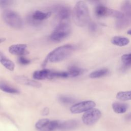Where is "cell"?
<instances>
[{
    "label": "cell",
    "mask_w": 131,
    "mask_h": 131,
    "mask_svg": "<svg viewBox=\"0 0 131 131\" xmlns=\"http://www.w3.org/2000/svg\"><path fill=\"white\" fill-rule=\"evenodd\" d=\"M75 49V46L71 44L58 47L48 54L42 64L43 65H46L48 61L51 62L61 61L70 56Z\"/></svg>",
    "instance_id": "obj_1"
},
{
    "label": "cell",
    "mask_w": 131,
    "mask_h": 131,
    "mask_svg": "<svg viewBox=\"0 0 131 131\" xmlns=\"http://www.w3.org/2000/svg\"><path fill=\"white\" fill-rule=\"evenodd\" d=\"M72 15L75 24L79 27H84L90 21L88 6L83 1H78L76 3Z\"/></svg>",
    "instance_id": "obj_2"
},
{
    "label": "cell",
    "mask_w": 131,
    "mask_h": 131,
    "mask_svg": "<svg viewBox=\"0 0 131 131\" xmlns=\"http://www.w3.org/2000/svg\"><path fill=\"white\" fill-rule=\"evenodd\" d=\"M71 31L69 21H59L51 33L50 38L54 41H60L68 37Z\"/></svg>",
    "instance_id": "obj_3"
},
{
    "label": "cell",
    "mask_w": 131,
    "mask_h": 131,
    "mask_svg": "<svg viewBox=\"0 0 131 131\" xmlns=\"http://www.w3.org/2000/svg\"><path fill=\"white\" fill-rule=\"evenodd\" d=\"M4 21L9 26L16 29H19L23 26V20L20 16L15 11L5 10L2 14Z\"/></svg>",
    "instance_id": "obj_4"
},
{
    "label": "cell",
    "mask_w": 131,
    "mask_h": 131,
    "mask_svg": "<svg viewBox=\"0 0 131 131\" xmlns=\"http://www.w3.org/2000/svg\"><path fill=\"white\" fill-rule=\"evenodd\" d=\"M95 13L98 17H112L119 19L123 17V14L122 12L107 8L101 4H98L96 6Z\"/></svg>",
    "instance_id": "obj_5"
},
{
    "label": "cell",
    "mask_w": 131,
    "mask_h": 131,
    "mask_svg": "<svg viewBox=\"0 0 131 131\" xmlns=\"http://www.w3.org/2000/svg\"><path fill=\"white\" fill-rule=\"evenodd\" d=\"M101 116L100 111L97 108H93L85 112L82 117L83 122L87 125H92L97 122Z\"/></svg>",
    "instance_id": "obj_6"
},
{
    "label": "cell",
    "mask_w": 131,
    "mask_h": 131,
    "mask_svg": "<svg viewBox=\"0 0 131 131\" xmlns=\"http://www.w3.org/2000/svg\"><path fill=\"white\" fill-rule=\"evenodd\" d=\"M52 10L59 21H69L71 15V10L67 6L61 5L55 6L53 8Z\"/></svg>",
    "instance_id": "obj_7"
},
{
    "label": "cell",
    "mask_w": 131,
    "mask_h": 131,
    "mask_svg": "<svg viewBox=\"0 0 131 131\" xmlns=\"http://www.w3.org/2000/svg\"><path fill=\"white\" fill-rule=\"evenodd\" d=\"M96 106V103L92 100H86L76 103L70 108V111L73 114H79L85 112Z\"/></svg>",
    "instance_id": "obj_8"
},
{
    "label": "cell",
    "mask_w": 131,
    "mask_h": 131,
    "mask_svg": "<svg viewBox=\"0 0 131 131\" xmlns=\"http://www.w3.org/2000/svg\"><path fill=\"white\" fill-rule=\"evenodd\" d=\"M51 14V12H44L39 10L35 11L30 15L28 16V21L31 25L35 26L39 25L42 21L49 18Z\"/></svg>",
    "instance_id": "obj_9"
},
{
    "label": "cell",
    "mask_w": 131,
    "mask_h": 131,
    "mask_svg": "<svg viewBox=\"0 0 131 131\" xmlns=\"http://www.w3.org/2000/svg\"><path fill=\"white\" fill-rule=\"evenodd\" d=\"M27 46L26 44H15L9 47V52L11 54L23 56L29 54V51L27 50Z\"/></svg>",
    "instance_id": "obj_10"
},
{
    "label": "cell",
    "mask_w": 131,
    "mask_h": 131,
    "mask_svg": "<svg viewBox=\"0 0 131 131\" xmlns=\"http://www.w3.org/2000/svg\"><path fill=\"white\" fill-rule=\"evenodd\" d=\"M14 79L18 83L21 84L33 86L34 88H39L41 86V84L40 82L29 79L24 76H15L14 77Z\"/></svg>",
    "instance_id": "obj_11"
},
{
    "label": "cell",
    "mask_w": 131,
    "mask_h": 131,
    "mask_svg": "<svg viewBox=\"0 0 131 131\" xmlns=\"http://www.w3.org/2000/svg\"><path fill=\"white\" fill-rule=\"evenodd\" d=\"M121 9L123 17L131 21V1H123L121 5Z\"/></svg>",
    "instance_id": "obj_12"
},
{
    "label": "cell",
    "mask_w": 131,
    "mask_h": 131,
    "mask_svg": "<svg viewBox=\"0 0 131 131\" xmlns=\"http://www.w3.org/2000/svg\"><path fill=\"white\" fill-rule=\"evenodd\" d=\"M0 62L6 69L9 71H13L15 68L14 63L9 58H8L0 51Z\"/></svg>",
    "instance_id": "obj_13"
},
{
    "label": "cell",
    "mask_w": 131,
    "mask_h": 131,
    "mask_svg": "<svg viewBox=\"0 0 131 131\" xmlns=\"http://www.w3.org/2000/svg\"><path fill=\"white\" fill-rule=\"evenodd\" d=\"M111 42L114 45L119 47H124L127 45L129 42V39L123 36H115L111 39Z\"/></svg>",
    "instance_id": "obj_14"
},
{
    "label": "cell",
    "mask_w": 131,
    "mask_h": 131,
    "mask_svg": "<svg viewBox=\"0 0 131 131\" xmlns=\"http://www.w3.org/2000/svg\"><path fill=\"white\" fill-rule=\"evenodd\" d=\"M128 105L125 103L114 102L112 104V108L117 114H123L127 110Z\"/></svg>",
    "instance_id": "obj_15"
},
{
    "label": "cell",
    "mask_w": 131,
    "mask_h": 131,
    "mask_svg": "<svg viewBox=\"0 0 131 131\" xmlns=\"http://www.w3.org/2000/svg\"><path fill=\"white\" fill-rule=\"evenodd\" d=\"M77 125V123L75 120H71L64 122H61L58 129L62 131H67L75 128Z\"/></svg>",
    "instance_id": "obj_16"
},
{
    "label": "cell",
    "mask_w": 131,
    "mask_h": 131,
    "mask_svg": "<svg viewBox=\"0 0 131 131\" xmlns=\"http://www.w3.org/2000/svg\"><path fill=\"white\" fill-rule=\"evenodd\" d=\"M51 70L49 69H42L36 71L33 74V77L36 80H43L48 79Z\"/></svg>",
    "instance_id": "obj_17"
},
{
    "label": "cell",
    "mask_w": 131,
    "mask_h": 131,
    "mask_svg": "<svg viewBox=\"0 0 131 131\" xmlns=\"http://www.w3.org/2000/svg\"><path fill=\"white\" fill-rule=\"evenodd\" d=\"M0 90L4 92L9 94H16L19 93L18 89L10 85L7 83H6L4 82H0Z\"/></svg>",
    "instance_id": "obj_18"
},
{
    "label": "cell",
    "mask_w": 131,
    "mask_h": 131,
    "mask_svg": "<svg viewBox=\"0 0 131 131\" xmlns=\"http://www.w3.org/2000/svg\"><path fill=\"white\" fill-rule=\"evenodd\" d=\"M108 73L109 71L107 69L102 68L91 72L89 75V77L92 79L98 78L106 76Z\"/></svg>",
    "instance_id": "obj_19"
},
{
    "label": "cell",
    "mask_w": 131,
    "mask_h": 131,
    "mask_svg": "<svg viewBox=\"0 0 131 131\" xmlns=\"http://www.w3.org/2000/svg\"><path fill=\"white\" fill-rule=\"evenodd\" d=\"M116 98L120 101H126L131 100V90L127 91H120L117 93Z\"/></svg>",
    "instance_id": "obj_20"
},
{
    "label": "cell",
    "mask_w": 131,
    "mask_h": 131,
    "mask_svg": "<svg viewBox=\"0 0 131 131\" xmlns=\"http://www.w3.org/2000/svg\"><path fill=\"white\" fill-rule=\"evenodd\" d=\"M60 121L58 120L50 121L47 126L41 131H54L56 129H58Z\"/></svg>",
    "instance_id": "obj_21"
},
{
    "label": "cell",
    "mask_w": 131,
    "mask_h": 131,
    "mask_svg": "<svg viewBox=\"0 0 131 131\" xmlns=\"http://www.w3.org/2000/svg\"><path fill=\"white\" fill-rule=\"evenodd\" d=\"M67 72L69 77H75L81 75L83 73V70L76 66H72Z\"/></svg>",
    "instance_id": "obj_22"
},
{
    "label": "cell",
    "mask_w": 131,
    "mask_h": 131,
    "mask_svg": "<svg viewBox=\"0 0 131 131\" xmlns=\"http://www.w3.org/2000/svg\"><path fill=\"white\" fill-rule=\"evenodd\" d=\"M121 61L124 67L127 68L131 66V53L125 54L121 56Z\"/></svg>",
    "instance_id": "obj_23"
},
{
    "label": "cell",
    "mask_w": 131,
    "mask_h": 131,
    "mask_svg": "<svg viewBox=\"0 0 131 131\" xmlns=\"http://www.w3.org/2000/svg\"><path fill=\"white\" fill-rule=\"evenodd\" d=\"M58 100L61 103L64 104L73 103L75 101V100L74 98L65 95L59 96V97H58Z\"/></svg>",
    "instance_id": "obj_24"
},
{
    "label": "cell",
    "mask_w": 131,
    "mask_h": 131,
    "mask_svg": "<svg viewBox=\"0 0 131 131\" xmlns=\"http://www.w3.org/2000/svg\"><path fill=\"white\" fill-rule=\"evenodd\" d=\"M50 120L48 119H41L36 122L35 127L37 129L42 130L47 126Z\"/></svg>",
    "instance_id": "obj_25"
},
{
    "label": "cell",
    "mask_w": 131,
    "mask_h": 131,
    "mask_svg": "<svg viewBox=\"0 0 131 131\" xmlns=\"http://www.w3.org/2000/svg\"><path fill=\"white\" fill-rule=\"evenodd\" d=\"M13 3L12 1L9 0H0V8H7L12 4Z\"/></svg>",
    "instance_id": "obj_26"
},
{
    "label": "cell",
    "mask_w": 131,
    "mask_h": 131,
    "mask_svg": "<svg viewBox=\"0 0 131 131\" xmlns=\"http://www.w3.org/2000/svg\"><path fill=\"white\" fill-rule=\"evenodd\" d=\"M89 30L91 32H95L97 29V26L96 23L93 21H90L88 24Z\"/></svg>",
    "instance_id": "obj_27"
},
{
    "label": "cell",
    "mask_w": 131,
    "mask_h": 131,
    "mask_svg": "<svg viewBox=\"0 0 131 131\" xmlns=\"http://www.w3.org/2000/svg\"><path fill=\"white\" fill-rule=\"evenodd\" d=\"M18 61L19 63L22 65H27L30 63V60L23 56H20L18 58Z\"/></svg>",
    "instance_id": "obj_28"
},
{
    "label": "cell",
    "mask_w": 131,
    "mask_h": 131,
    "mask_svg": "<svg viewBox=\"0 0 131 131\" xmlns=\"http://www.w3.org/2000/svg\"><path fill=\"white\" fill-rule=\"evenodd\" d=\"M49 113V110L48 107H45L42 111V114L43 115H47Z\"/></svg>",
    "instance_id": "obj_29"
},
{
    "label": "cell",
    "mask_w": 131,
    "mask_h": 131,
    "mask_svg": "<svg viewBox=\"0 0 131 131\" xmlns=\"http://www.w3.org/2000/svg\"><path fill=\"white\" fill-rule=\"evenodd\" d=\"M125 118L127 120H131V113H130L128 114H127L126 115V116L125 117Z\"/></svg>",
    "instance_id": "obj_30"
},
{
    "label": "cell",
    "mask_w": 131,
    "mask_h": 131,
    "mask_svg": "<svg viewBox=\"0 0 131 131\" xmlns=\"http://www.w3.org/2000/svg\"><path fill=\"white\" fill-rule=\"evenodd\" d=\"M5 40H6V39L5 38H0V43L5 41Z\"/></svg>",
    "instance_id": "obj_31"
},
{
    "label": "cell",
    "mask_w": 131,
    "mask_h": 131,
    "mask_svg": "<svg viewBox=\"0 0 131 131\" xmlns=\"http://www.w3.org/2000/svg\"><path fill=\"white\" fill-rule=\"evenodd\" d=\"M127 33L128 34V35H131V29L128 30L127 31Z\"/></svg>",
    "instance_id": "obj_32"
}]
</instances>
